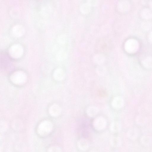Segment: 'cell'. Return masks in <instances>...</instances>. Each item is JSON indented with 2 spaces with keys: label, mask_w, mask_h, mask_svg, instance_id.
<instances>
[{
  "label": "cell",
  "mask_w": 152,
  "mask_h": 152,
  "mask_svg": "<svg viewBox=\"0 0 152 152\" xmlns=\"http://www.w3.org/2000/svg\"><path fill=\"white\" fill-rule=\"evenodd\" d=\"M11 80L12 82L17 85L25 84L27 80L26 73L22 71H17L13 73L11 75Z\"/></svg>",
  "instance_id": "1"
},
{
  "label": "cell",
  "mask_w": 152,
  "mask_h": 152,
  "mask_svg": "<svg viewBox=\"0 0 152 152\" xmlns=\"http://www.w3.org/2000/svg\"><path fill=\"white\" fill-rule=\"evenodd\" d=\"M138 42L134 39H130L126 43L125 48L126 51L130 53H135L138 50Z\"/></svg>",
  "instance_id": "2"
},
{
  "label": "cell",
  "mask_w": 152,
  "mask_h": 152,
  "mask_svg": "<svg viewBox=\"0 0 152 152\" xmlns=\"http://www.w3.org/2000/svg\"><path fill=\"white\" fill-rule=\"evenodd\" d=\"M52 127V124L50 122L44 121L41 122L39 126L38 132L41 134H47L51 131Z\"/></svg>",
  "instance_id": "3"
},
{
  "label": "cell",
  "mask_w": 152,
  "mask_h": 152,
  "mask_svg": "<svg viewBox=\"0 0 152 152\" xmlns=\"http://www.w3.org/2000/svg\"><path fill=\"white\" fill-rule=\"evenodd\" d=\"M23 49L19 45H14L11 48L10 53L13 57L17 58L20 57L23 53Z\"/></svg>",
  "instance_id": "4"
},
{
  "label": "cell",
  "mask_w": 152,
  "mask_h": 152,
  "mask_svg": "<svg viewBox=\"0 0 152 152\" xmlns=\"http://www.w3.org/2000/svg\"><path fill=\"white\" fill-rule=\"evenodd\" d=\"M61 109L59 106L56 104L52 105L49 109V113L50 115L54 117L59 116L61 113Z\"/></svg>",
  "instance_id": "5"
},
{
  "label": "cell",
  "mask_w": 152,
  "mask_h": 152,
  "mask_svg": "<svg viewBox=\"0 0 152 152\" xmlns=\"http://www.w3.org/2000/svg\"><path fill=\"white\" fill-rule=\"evenodd\" d=\"M53 76L54 79L57 81H60L64 79L65 74L64 71L62 69H58L55 71Z\"/></svg>",
  "instance_id": "6"
},
{
  "label": "cell",
  "mask_w": 152,
  "mask_h": 152,
  "mask_svg": "<svg viewBox=\"0 0 152 152\" xmlns=\"http://www.w3.org/2000/svg\"><path fill=\"white\" fill-rule=\"evenodd\" d=\"M123 104V99L120 97H117L115 98L112 103L113 107L115 109H118L120 108L122 106Z\"/></svg>",
  "instance_id": "7"
},
{
  "label": "cell",
  "mask_w": 152,
  "mask_h": 152,
  "mask_svg": "<svg viewBox=\"0 0 152 152\" xmlns=\"http://www.w3.org/2000/svg\"><path fill=\"white\" fill-rule=\"evenodd\" d=\"M106 124V120L102 117L97 118L95 121V126L98 128H101L104 127Z\"/></svg>",
  "instance_id": "8"
},
{
  "label": "cell",
  "mask_w": 152,
  "mask_h": 152,
  "mask_svg": "<svg viewBox=\"0 0 152 152\" xmlns=\"http://www.w3.org/2000/svg\"><path fill=\"white\" fill-rule=\"evenodd\" d=\"M99 112V109L96 106H92L89 107L87 110L88 115L91 117H94L97 115Z\"/></svg>",
  "instance_id": "9"
},
{
  "label": "cell",
  "mask_w": 152,
  "mask_h": 152,
  "mask_svg": "<svg viewBox=\"0 0 152 152\" xmlns=\"http://www.w3.org/2000/svg\"><path fill=\"white\" fill-rule=\"evenodd\" d=\"M104 57L101 55H98L95 57L94 60L97 64H101L104 61Z\"/></svg>",
  "instance_id": "10"
},
{
  "label": "cell",
  "mask_w": 152,
  "mask_h": 152,
  "mask_svg": "<svg viewBox=\"0 0 152 152\" xmlns=\"http://www.w3.org/2000/svg\"><path fill=\"white\" fill-rule=\"evenodd\" d=\"M82 12L84 14L87 13L90 10V7L89 4H83L81 7Z\"/></svg>",
  "instance_id": "11"
},
{
  "label": "cell",
  "mask_w": 152,
  "mask_h": 152,
  "mask_svg": "<svg viewBox=\"0 0 152 152\" xmlns=\"http://www.w3.org/2000/svg\"><path fill=\"white\" fill-rule=\"evenodd\" d=\"M145 14V16H144V17L145 18L146 17H151L152 16V13H151V12L148 10H145L143 12H142V14Z\"/></svg>",
  "instance_id": "12"
},
{
  "label": "cell",
  "mask_w": 152,
  "mask_h": 152,
  "mask_svg": "<svg viewBox=\"0 0 152 152\" xmlns=\"http://www.w3.org/2000/svg\"><path fill=\"white\" fill-rule=\"evenodd\" d=\"M15 32L16 31H17L16 34L18 33L17 35H21V33H22V32H23V28L21 26H18L16 27L15 28Z\"/></svg>",
  "instance_id": "13"
},
{
  "label": "cell",
  "mask_w": 152,
  "mask_h": 152,
  "mask_svg": "<svg viewBox=\"0 0 152 152\" xmlns=\"http://www.w3.org/2000/svg\"><path fill=\"white\" fill-rule=\"evenodd\" d=\"M149 40L152 42V32L149 35Z\"/></svg>",
  "instance_id": "14"
}]
</instances>
